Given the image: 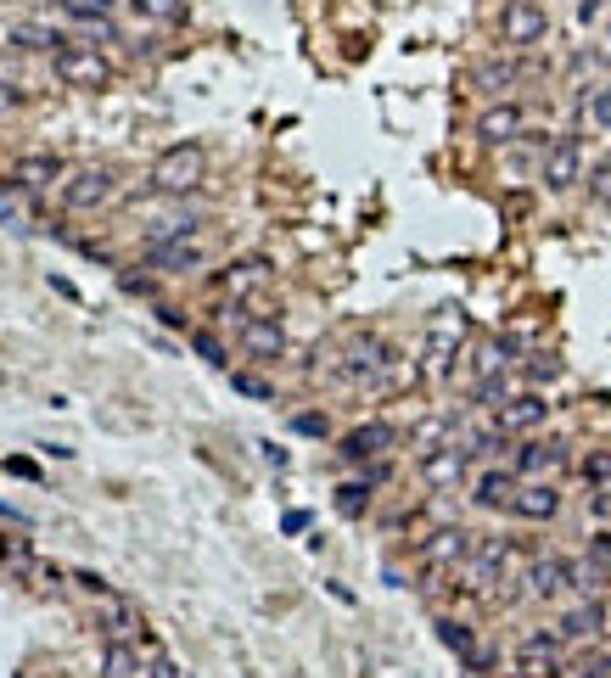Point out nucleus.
<instances>
[{
    "label": "nucleus",
    "mask_w": 611,
    "mask_h": 678,
    "mask_svg": "<svg viewBox=\"0 0 611 678\" xmlns=\"http://www.w3.org/2000/svg\"><path fill=\"white\" fill-rule=\"evenodd\" d=\"M589 555H595V561H606V566H611V527H600V533L589 538Z\"/></svg>",
    "instance_id": "nucleus-39"
},
{
    "label": "nucleus",
    "mask_w": 611,
    "mask_h": 678,
    "mask_svg": "<svg viewBox=\"0 0 611 678\" xmlns=\"http://www.w3.org/2000/svg\"><path fill=\"white\" fill-rule=\"evenodd\" d=\"M0 566H6V572H29V566H34V544H29V538H6V533H0Z\"/></svg>",
    "instance_id": "nucleus-32"
},
{
    "label": "nucleus",
    "mask_w": 611,
    "mask_h": 678,
    "mask_svg": "<svg viewBox=\"0 0 611 678\" xmlns=\"http://www.w3.org/2000/svg\"><path fill=\"white\" fill-rule=\"evenodd\" d=\"M511 572V538H477V550L460 566V589L466 594H494Z\"/></svg>",
    "instance_id": "nucleus-2"
},
{
    "label": "nucleus",
    "mask_w": 611,
    "mask_h": 678,
    "mask_svg": "<svg viewBox=\"0 0 611 678\" xmlns=\"http://www.w3.org/2000/svg\"><path fill=\"white\" fill-rule=\"evenodd\" d=\"M522 107L516 101H499V107H488L483 118H477V135H483L488 146H511V141H522Z\"/></svg>",
    "instance_id": "nucleus-22"
},
{
    "label": "nucleus",
    "mask_w": 611,
    "mask_h": 678,
    "mask_svg": "<svg viewBox=\"0 0 611 678\" xmlns=\"http://www.w3.org/2000/svg\"><path fill=\"white\" fill-rule=\"evenodd\" d=\"M236 387H242V393H253V398H270V387L258 382V376H236Z\"/></svg>",
    "instance_id": "nucleus-42"
},
{
    "label": "nucleus",
    "mask_w": 611,
    "mask_h": 678,
    "mask_svg": "<svg viewBox=\"0 0 611 678\" xmlns=\"http://www.w3.org/2000/svg\"><path fill=\"white\" fill-rule=\"evenodd\" d=\"M146 180H152L157 197H191V191L208 180V152H202V146H169V152H157Z\"/></svg>",
    "instance_id": "nucleus-1"
},
{
    "label": "nucleus",
    "mask_w": 611,
    "mask_h": 678,
    "mask_svg": "<svg viewBox=\"0 0 611 678\" xmlns=\"http://www.w3.org/2000/svg\"><path fill=\"white\" fill-rule=\"evenodd\" d=\"M438 639H443L449 650H455V656H460L466 667H488V650H477V634H471V628H466L460 617H438Z\"/></svg>",
    "instance_id": "nucleus-26"
},
{
    "label": "nucleus",
    "mask_w": 611,
    "mask_h": 678,
    "mask_svg": "<svg viewBox=\"0 0 611 678\" xmlns=\"http://www.w3.org/2000/svg\"><path fill=\"white\" fill-rule=\"evenodd\" d=\"M544 415H550L544 393H511V398L494 410V426L511 438V432H533V426H544Z\"/></svg>",
    "instance_id": "nucleus-18"
},
{
    "label": "nucleus",
    "mask_w": 611,
    "mask_h": 678,
    "mask_svg": "<svg viewBox=\"0 0 611 678\" xmlns=\"http://www.w3.org/2000/svg\"><path fill=\"white\" fill-rule=\"evenodd\" d=\"M572 589V561L567 555H539V561L527 566V594L533 600H555V594Z\"/></svg>",
    "instance_id": "nucleus-19"
},
{
    "label": "nucleus",
    "mask_w": 611,
    "mask_h": 678,
    "mask_svg": "<svg viewBox=\"0 0 611 678\" xmlns=\"http://www.w3.org/2000/svg\"><path fill=\"white\" fill-rule=\"evenodd\" d=\"M12 180H17V191H29V197H45V191L62 180V163H57L51 152H29V157H17Z\"/></svg>",
    "instance_id": "nucleus-21"
},
{
    "label": "nucleus",
    "mask_w": 611,
    "mask_h": 678,
    "mask_svg": "<svg viewBox=\"0 0 611 678\" xmlns=\"http://www.w3.org/2000/svg\"><path fill=\"white\" fill-rule=\"evenodd\" d=\"M567 466V443L561 438H527L516 449V477H555V471Z\"/></svg>",
    "instance_id": "nucleus-17"
},
{
    "label": "nucleus",
    "mask_w": 611,
    "mask_h": 678,
    "mask_svg": "<svg viewBox=\"0 0 611 678\" xmlns=\"http://www.w3.org/2000/svg\"><path fill=\"white\" fill-rule=\"evenodd\" d=\"M544 34H550V12H544L539 0H505V12H499V40L511 45V51L539 45Z\"/></svg>",
    "instance_id": "nucleus-8"
},
{
    "label": "nucleus",
    "mask_w": 611,
    "mask_h": 678,
    "mask_svg": "<svg viewBox=\"0 0 611 678\" xmlns=\"http://www.w3.org/2000/svg\"><path fill=\"white\" fill-rule=\"evenodd\" d=\"M589 510H595V522H611V488H595V494H589Z\"/></svg>",
    "instance_id": "nucleus-40"
},
{
    "label": "nucleus",
    "mask_w": 611,
    "mask_h": 678,
    "mask_svg": "<svg viewBox=\"0 0 611 678\" xmlns=\"http://www.w3.org/2000/svg\"><path fill=\"white\" fill-rule=\"evenodd\" d=\"M555 634H561V639H595V634H606V606H600V600L572 606L567 617L555 622Z\"/></svg>",
    "instance_id": "nucleus-25"
},
{
    "label": "nucleus",
    "mask_w": 611,
    "mask_h": 678,
    "mask_svg": "<svg viewBox=\"0 0 611 678\" xmlns=\"http://www.w3.org/2000/svg\"><path fill=\"white\" fill-rule=\"evenodd\" d=\"M146 264L163 269V275H191V269L208 264V241H202V230H185L163 247H146Z\"/></svg>",
    "instance_id": "nucleus-11"
},
{
    "label": "nucleus",
    "mask_w": 611,
    "mask_h": 678,
    "mask_svg": "<svg viewBox=\"0 0 611 678\" xmlns=\"http://www.w3.org/2000/svg\"><path fill=\"white\" fill-rule=\"evenodd\" d=\"M57 79L68 90H107L113 85V62L101 57L96 45H68V51H57Z\"/></svg>",
    "instance_id": "nucleus-5"
},
{
    "label": "nucleus",
    "mask_w": 611,
    "mask_h": 678,
    "mask_svg": "<svg viewBox=\"0 0 611 678\" xmlns=\"http://www.w3.org/2000/svg\"><path fill=\"white\" fill-rule=\"evenodd\" d=\"M460 348H466V314H460V309H438V320L427 325V348H421L427 376H449Z\"/></svg>",
    "instance_id": "nucleus-3"
},
{
    "label": "nucleus",
    "mask_w": 611,
    "mask_h": 678,
    "mask_svg": "<svg viewBox=\"0 0 611 678\" xmlns=\"http://www.w3.org/2000/svg\"><path fill=\"white\" fill-rule=\"evenodd\" d=\"M511 510L522 522H555V516H561V488H555L550 477H527V482H516Z\"/></svg>",
    "instance_id": "nucleus-16"
},
{
    "label": "nucleus",
    "mask_w": 611,
    "mask_h": 678,
    "mask_svg": "<svg viewBox=\"0 0 611 678\" xmlns=\"http://www.w3.org/2000/svg\"><path fill=\"white\" fill-rule=\"evenodd\" d=\"M606 578H611V566L595 561V555H589V561H572V589H578L583 600H595V594L606 589Z\"/></svg>",
    "instance_id": "nucleus-30"
},
{
    "label": "nucleus",
    "mask_w": 611,
    "mask_h": 678,
    "mask_svg": "<svg viewBox=\"0 0 611 678\" xmlns=\"http://www.w3.org/2000/svg\"><path fill=\"white\" fill-rule=\"evenodd\" d=\"M539 180H544V191H572V185L583 180V141L578 135H555V141L544 146Z\"/></svg>",
    "instance_id": "nucleus-10"
},
{
    "label": "nucleus",
    "mask_w": 611,
    "mask_h": 678,
    "mask_svg": "<svg viewBox=\"0 0 611 678\" xmlns=\"http://www.w3.org/2000/svg\"><path fill=\"white\" fill-rule=\"evenodd\" d=\"M466 466H471L466 443H438V449L421 454V482L427 488H455V482H466Z\"/></svg>",
    "instance_id": "nucleus-15"
},
{
    "label": "nucleus",
    "mask_w": 611,
    "mask_h": 678,
    "mask_svg": "<svg viewBox=\"0 0 611 678\" xmlns=\"http://www.w3.org/2000/svg\"><path fill=\"white\" fill-rule=\"evenodd\" d=\"M471 550H477V533H466V527H438V533L421 538V572H432V578L460 572Z\"/></svg>",
    "instance_id": "nucleus-6"
},
{
    "label": "nucleus",
    "mask_w": 611,
    "mask_h": 678,
    "mask_svg": "<svg viewBox=\"0 0 611 678\" xmlns=\"http://www.w3.org/2000/svg\"><path fill=\"white\" fill-rule=\"evenodd\" d=\"M135 650H141V667H135V678H180V667H174V656L157 639H135Z\"/></svg>",
    "instance_id": "nucleus-28"
},
{
    "label": "nucleus",
    "mask_w": 611,
    "mask_h": 678,
    "mask_svg": "<svg viewBox=\"0 0 611 678\" xmlns=\"http://www.w3.org/2000/svg\"><path fill=\"white\" fill-rule=\"evenodd\" d=\"M292 426H298L303 438H326V432H331V426H326V415H298Z\"/></svg>",
    "instance_id": "nucleus-37"
},
{
    "label": "nucleus",
    "mask_w": 611,
    "mask_h": 678,
    "mask_svg": "<svg viewBox=\"0 0 611 678\" xmlns=\"http://www.w3.org/2000/svg\"><path fill=\"white\" fill-rule=\"evenodd\" d=\"M398 443V432L387 421H365V426H354L348 438H342V460H376V454H387Z\"/></svg>",
    "instance_id": "nucleus-20"
},
{
    "label": "nucleus",
    "mask_w": 611,
    "mask_h": 678,
    "mask_svg": "<svg viewBox=\"0 0 611 678\" xmlns=\"http://www.w3.org/2000/svg\"><path fill=\"white\" fill-rule=\"evenodd\" d=\"M516 62H477V85L483 90H505V85H516Z\"/></svg>",
    "instance_id": "nucleus-34"
},
{
    "label": "nucleus",
    "mask_w": 611,
    "mask_h": 678,
    "mask_svg": "<svg viewBox=\"0 0 611 678\" xmlns=\"http://www.w3.org/2000/svg\"><path fill=\"white\" fill-rule=\"evenodd\" d=\"M561 645L567 639L555 634H527L522 645H516V678H555L561 673Z\"/></svg>",
    "instance_id": "nucleus-14"
},
{
    "label": "nucleus",
    "mask_w": 611,
    "mask_h": 678,
    "mask_svg": "<svg viewBox=\"0 0 611 678\" xmlns=\"http://www.w3.org/2000/svg\"><path fill=\"white\" fill-rule=\"evenodd\" d=\"M387 365H393L387 342H382V337H365V342H354V354H348L342 376H348V382H376V376H382Z\"/></svg>",
    "instance_id": "nucleus-24"
},
{
    "label": "nucleus",
    "mask_w": 611,
    "mask_h": 678,
    "mask_svg": "<svg viewBox=\"0 0 611 678\" xmlns=\"http://www.w3.org/2000/svg\"><path fill=\"white\" fill-rule=\"evenodd\" d=\"M236 342H242V354L258 359V365H275L286 354V331L275 314H236Z\"/></svg>",
    "instance_id": "nucleus-9"
},
{
    "label": "nucleus",
    "mask_w": 611,
    "mask_h": 678,
    "mask_svg": "<svg viewBox=\"0 0 611 678\" xmlns=\"http://www.w3.org/2000/svg\"><path fill=\"white\" fill-rule=\"evenodd\" d=\"M135 213H141V241L146 247H163V241L185 236V230H202L197 213L185 208V202H174V197H169V208H152V202H146V208H135Z\"/></svg>",
    "instance_id": "nucleus-13"
},
{
    "label": "nucleus",
    "mask_w": 611,
    "mask_h": 678,
    "mask_svg": "<svg viewBox=\"0 0 611 678\" xmlns=\"http://www.w3.org/2000/svg\"><path fill=\"white\" fill-rule=\"evenodd\" d=\"M129 17L135 23H146V29H174V23H185V0H124Z\"/></svg>",
    "instance_id": "nucleus-27"
},
{
    "label": "nucleus",
    "mask_w": 611,
    "mask_h": 678,
    "mask_svg": "<svg viewBox=\"0 0 611 678\" xmlns=\"http://www.w3.org/2000/svg\"><path fill=\"white\" fill-rule=\"evenodd\" d=\"M191 348H197L208 365H225V342H219L214 331H191Z\"/></svg>",
    "instance_id": "nucleus-35"
},
{
    "label": "nucleus",
    "mask_w": 611,
    "mask_h": 678,
    "mask_svg": "<svg viewBox=\"0 0 611 678\" xmlns=\"http://www.w3.org/2000/svg\"><path fill=\"white\" fill-rule=\"evenodd\" d=\"M118 191V174L107 169V163H85V169H73L68 180H62V208L68 213H96L107 208Z\"/></svg>",
    "instance_id": "nucleus-4"
},
{
    "label": "nucleus",
    "mask_w": 611,
    "mask_h": 678,
    "mask_svg": "<svg viewBox=\"0 0 611 678\" xmlns=\"http://www.w3.org/2000/svg\"><path fill=\"white\" fill-rule=\"evenodd\" d=\"M578 471H583V482H589V488H611V449H589Z\"/></svg>",
    "instance_id": "nucleus-33"
},
{
    "label": "nucleus",
    "mask_w": 611,
    "mask_h": 678,
    "mask_svg": "<svg viewBox=\"0 0 611 678\" xmlns=\"http://www.w3.org/2000/svg\"><path fill=\"white\" fill-rule=\"evenodd\" d=\"M555 370H561V365H555L550 354H533V365H527V376H533V382H550Z\"/></svg>",
    "instance_id": "nucleus-38"
},
{
    "label": "nucleus",
    "mask_w": 611,
    "mask_h": 678,
    "mask_svg": "<svg viewBox=\"0 0 611 678\" xmlns=\"http://www.w3.org/2000/svg\"><path fill=\"white\" fill-rule=\"evenodd\" d=\"M264 286H270V258H258V253L253 258H230V264L214 275V292L225 297V303H236V309L253 303Z\"/></svg>",
    "instance_id": "nucleus-7"
},
{
    "label": "nucleus",
    "mask_w": 611,
    "mask_h": 678,
    "mask_svg": "<svg viewBox=\"0 0 611 678\" xmlns=\"http://www.w3.org/2000/svg\"><path fill=\"white\" fill-rule=\"evenodd\" d=\"M589 197H595V202H611V157H600L595 169H589Z\"/></svg>",
    "instance_id": "nucleus-36"
},
{
    "label": "nucleus",
    "mask_w": 611,
    "mask_h": 678,
    "mask_svg": "<svg viewBox=\"0 0 611 678\" xmlns=\"http://www.w3.org/2000/svg\"><path fill=\"white\" fill-rule=\"evenodd\" d=\"M589 113H595V118H600V124H606V129H611V85H606V90H600V96H595V101H589Z\"/></svg>",
    "instance_id": "nucleus-41"
},
{
    "label": "nucleus",
    "mask_w": 611,
    "mask_h": 678,
    "mask_svg": "<svg viewBox=\"0 0 611 678\" xmlns=\"http://www.w3.org/2000/svg\"><path fill=\"white\" fill-rule=\"evenodd\" d=\"M471 499H477L483 510H511V499H516V471H505V466L477 471V482H471Z\"/></svg>",
    "instance_id": "nucleus-23"
},
{
    "label": "nucleus",
    "mask_w": 611,
    "mask_h": 678,
    "mask_svg": "<svg viewBox=\"0 0 611 678\" xmlns=\"http://www.w3.org/2000/svg\"><path fill=\"white\" fill-rule=\"evenodd\" d=\"M90 622L101 628V639H141V617H135V606H129L124 594H113V589L90 594Z\"/></svg>",
    "instance_id": "nucleus-12"
},
{
    "label": "nucleus",
    "mask_w": 611,
    "mask_h": 678,
    "mask_svg": "<svg viewBox=\"0 0 611 678\" xmlns=\"http://www.w3.org/2000/svg\"><path fill=\"white\" fill-rule=\"evenodd\" d=\"M337 510L348 516V522H359V516L370 510V477L365 482H342V488H337Z\"/></svg>",
    "instance_id": "nucleus-31"
},
{
    "label": "nucleus",
    "mask_w": 611,
    "mask_h": 678,
    "mask_svg": "<svg viewBox=\"0 0 611 678\" xmlns=\"http://www.w3.org/2000/svg\"><path fill=\"white\" fill-rule=\"evenodd\" d=\"M6 40H12L17 51H68V40H62L57 29H45V23H17Z\"/></svg>",
    "instance_id": "nucleus-29"
}]
</instances>
